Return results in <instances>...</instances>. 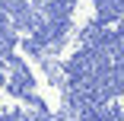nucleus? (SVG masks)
Returning <instances> with one entry per match:
<instances>
[]
</instances>
